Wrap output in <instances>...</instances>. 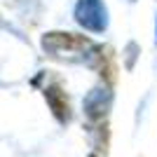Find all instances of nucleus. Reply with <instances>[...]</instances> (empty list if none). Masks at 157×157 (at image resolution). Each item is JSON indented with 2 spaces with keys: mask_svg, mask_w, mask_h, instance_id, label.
<instances>
[{
  "mask_svg": "<svg viewBox=\"0 0 157 157\" xmlns=\"http://www.w3.org/2000/svg\"><path fill=\"white\" fill-rule=\"evenodd\" d=\"M75 21L92 33H103L108 26V12L101 0H78L75 5Z\"/></svg>",
  "mask_w": 157,
  "mask_h": 157,
  "instance_id": "obj_1",
  "label": "nucleus"
},
{
  "mask_svg": "<svg viewBox=\"0 0 157 157\" xmlns=\"http://www.w3.org/2000/svg\"><path fill=\"white\" fill-rule=\"evenodd\" d=\"M45 96H47V101H49V105H52L54 115H56L59 120H68V101L63 98L61 89H56V87L45 89Z\"/></svg>",
  "mask_w": 157,
  "mask_h": 157,
  "instance_id": "obj_3",
  "label": "nucleus"
},
{
  "mask_svg": "<svg viewBox=\"0 0 157 157\" xmlns=\"http://www.w3.org/2000/svg\"><path fill=\"white\" fill-rule=\"evenodd\" d=\"M92 157H96V155H92Z\"/></svg>",
  "mask_w": 157,
  "mask_h": 157,
  "instance_id": "obj_4",
  "label": "nucleus"
},
{
  "mask_svg": "<svg viewBox=\"0 0 157 157\" xmlns=\"http://www.w3.org/2000/svg\"><path fill=\"white\" fill-rule=\"evenodd\" d=\"M110 105V92L108 89H94L89 96L85 98V113L89 117H103L105 110Z\"/></svg>",
  "mask_w": 157,
  "mask_h": 157,
  "instance_id": "obj_2",
  "label": "nucleus"
}]
</instances>
